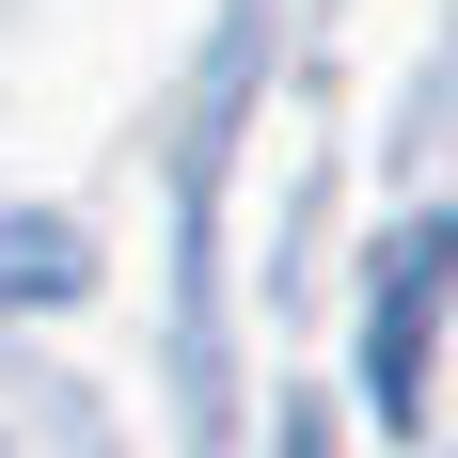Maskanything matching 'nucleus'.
<instances>
[{"label":"nucleus","mask_w":458,"mask_h":458,"mask_svg":"<svg viewBox=\"0 0 458 458\" xmlns=\"http://www.w3.org/2000/svg\"><path fill=\"white\" fill-rule=\"evenodd\" d=\"M64 284H80V237H64V222H16V237H0V301H64Z\"/></svg>","instance_id":"1"}]
</instances>
